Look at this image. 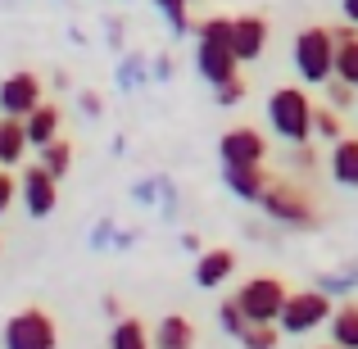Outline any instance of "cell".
Listing matches in <instances>:
<instances>
[{
	"label": "cell",
	"mask_w": 358,
	"mask_h": 349,
	"mask_svg": "<svg viewBox=\"0 0 358 349\" xmlns=\"http://www.w3.org/2000/svg\"><path fill=\"white\" fill-rule=\"evenodd\" d=\"M259 213L268 222H277L281 232H295V236L322 232V213H317L313 195H308L299 182H290V177H272L268 191L259 195Z\"/></svg>",
	"instance_id": "6da1fadb"
},
{
	"label": "cell",
	"mask_w": 358,
	"mask_h": 349,
	"mask_svg": "<svg viewBox=\"0 0 358 349\" xmlns=\"http://www.w3.org/2000/svg\"><path fill=\"white\" fill-rule=\"evenodd\" d=\"M313 100L304 87H277L268 96V127L272 136H281L286 145H304L313 141Z\"/></svg>",
	"instance_id": "7a4b0ae2"
},
{
	"label": "cell",
	"mask_w": 358,
	"mask_h": 349,
	"mask_svg": "<svg viewBox=\"0 0 358 349\" xmlns=\"http://www.w3.org/2000/svg\"><path fill=\"white\" fill-rule=\"evenodd\" d=\"M290 59H295V73H299L304 87H322V82L336 73V36H331V27H322V23L299 27L295 45H290Z\"/></svg>",
	"instance_id": "3957f363"
},
{
	"label": "cell",
	"mask_w": 358,
	"mask_h": 349,
	"mask_svg": "<svg viewBox=\"0 0 358 349\" xmlns=\"http://www.w3.org/2000/svg\"><path fill=\"white\" fill-rule=\"evenodd\" d=\"M331 313H336V304H331V295L327 290H290L286 295V304H281V318H277V327L295 341V336H308V332H317L322 322H331Z\"/></svg>",
	"instance_id": "277c9868"
},
{
	"label": "cell",
	"mask_w": 358,
	"mask_h": 349,
	"mask_svg": "<svg viewBox=\"0 0 358 349\" xmlns=\"http://www.w3.org/2000/svg\"><path fill=\"white\" fill-rule=\"evenodd\" d=\"M0 341H5L9 349H55L59 345V327H55V318L45 313L41 304H27V308H18V313L5 322Z\"/></svg>",
	"instance_id": "5b68a950"
},
{
	"label": "cell",
	"mask_w": 358,
	"mask_h": 349,
	"mask_svg": "<svg viewBox=\"0 0 358 349\" xmlns=\"http://www.w3.org/2000/svg\"><path fill=\"white\" fill-rule=\"evenodd\" d=\"M286 295H290V290H286V281H281V277L259 272V277H250V281L236 290V304L245 308V318H250V322H277Z\"/></svg>",
	"instance_id": "8992f818"
},
{
	"label": "cell",
	"mask_w": 358,
	"mask_h": 349,
	"mask_svg": "<svg viewBox=\"0 0 358 349\" xmlns=\"http://www.w3.org/2000/svg\"><path fill=\"white\" fill-rule=\"evenodd\" d=\"M18 200H23L27 218H50L55 209H59V177L50 173V168H41V159H36L32 168H23V177H18Z\"/></svg>",
	"instance_id": "52a82bcc"
},
{
	"label": "cell",
	"mask_w": 358,
	"mask_h": 349,
	"mask_svg": "<svg viewBox=\"0 0 358 349\" xmlns=\"http://www.w3.org/2000/svg\"><path fill=\"white\" fill-rule=\"evenodd\" d=\"M41 100H45V91H41V78H36V73L18 69V73H5V78H0V114L27 118Z\"/></svg>",
	"instance_id": "ba28073f"
},
{
	"label": "cell",
	"mask_w": 358,
	"mask_h": 349,
	"mask_svg": "<svg viewBox=\"0 0 358 349\" xmlns=\"http://www.w3.org/2000/svg\"><path fill=\"white\" fill-rule=\"evenodd\" d=\"M218 159L222 164H268V136L259 127H250V122H236V127L222 131Z\"/></svg>",
	"instance_id": "9c48e42d"
},
{
	"label": "cell",
	"mask_w": 358,
	"mask_h": 349,
	"mask_svg": "<svg viewBox=\"0 0 358 349\" xmlns=\"http://www.w3.org/2000/svg\"><path fill=\"white\" fill-rule=\"evenodd\" d=\"M195 73H200L209 87H218V82H227V78L241 73V59L227 41H195Z\"/></svg>",
	"instance_id": "30bf717a"
},
{
	"label": "cell",
	"mask_w": 358,
	"mask_h": 349,
	"mask_svg": "<svg viewBox=\"0 0 358 349\" xmlns=\"http://www.w3.org/2000/svg\"><path fill=\"white\" fill-rule=\"evenodd\" d=\"M268 18L263 14H236L231 18V50H236L241 64H254L263 50H268Z\"/></svg>",
	"instance_id": "8fae6325"
},
{
	"label": "cell",
	"mask_w": 358,
	"mask_h": 349,
	"mask_svg": "<svg viewBox=\"0 0 358 349\" xmlns=\"http://www.w3.org/2000/svg\"><path fill=\"white\" fill-rule=\"evenodd\" d=\"M268 182H272V173L263 164H222V186L245 204H259V195L268 191Z\"/></svg>",
	"instance_id": "7c38bea8"
},
{
	"label": "cell",
	"mask_w": 358,
	"mask_h": 349,
	"mask_svg": "<svg viewBox=\"0 0 358 349\" xmlns=\"http://www.w3.org/2000/svg\"><path fill=\"white\" fill-rule=\"evenodd\" d=\"M231 272H236V250H227V245L204 250L200 259H195V286H200V290H218Z\"/></svg>",
	"instance_id": "4fadbf2b"
},
{
	"label": "cell",
	"mask_w": 358,
	"mask_h": 349,
	"mask_svg": "<svg viewBox=\"0 0 358 349\" xmlns=\"http://www.w3.org/2000/svg\"><path fill=\"white\" fill-rule=\"evenodd\" d=\"M327 173H331L336 186L358 191V136H350V131H345V136L336 141L331 155H327Z\"/></svg>",
	"instance_id": "5bb4252c"
},
{
	"label": "cell",
	"mask_w": 358,
	"mask_h": 349,
	"mask_svg": "<svg viewBox=\"0 0 358 349\" xmlns=\"http://www.w3.org/2000/svg\"><path fill=\"white\" fill-rule=\"evenodd\" d=\"M27 150H32V141H27L23 118L0 114V168H18L27 159Z\"/></svg>",
	"instance_id": "9a60e30c"
},
{
	"label": "cell",
	"mask_w": 358,
	"mask_h": 349,
	"mask_svg": "<svg viewBox=\"0 0 358 349\" xmlns=\"http://www.w3.org/2000/svg\"><path fill=\"white\" fill-rule=\"evenodd\" d=\"M23 127H27V141H32V150L50 145V141L59 136V127H64V114H59V105H50V100H41V105H36L32 114L23 118Z\"/></svg>",
	"instance_id": "2e32d148"
},
{
	"label": "cell",
	"mask_w": 358,
	"mask_h": 349,
	"mask_svg": "<svg viewBox=\"0 0 358 349\" xmlns=\"http://www.w3.org/2000/svg\"><path fill=\"white\" fill-rule=\"evenodd\" d=\"M150 59L145 55H136V50H127L118 59V69H114V87L122 91V96H131V91H141V87H150Z\"/></svg>",
	"instance_id": "e0dca14e"
},
{
	"label": "cell",
	"mask_w": 358,
	"mask_h": 349,
	"mask_svg": "<svg viewBox=\"0 0 358 349\" xmlns=\"http://www.w3.org/2000/svg\"><path fill=\"white\" fill-rule=\"evenodd\" d=\"M155 345H159V349H186V345H195V327H191V318H186V313H168V318H159V327H155Z\"/></svg>",
	"instance_id": "ac0fdd59"
},
{
	"label": "cell",
	"mask_w": 358,
	"mask_h": 349,
	"mask_svg": "<svg viewBox=\"0 0 358 349\" xmlns=\"http://www.w3.org/2000/svg\"><path fill=\"white\" fill-rule=\"evenodd\" d=\"M109 345H114V349H145V345H155V332H150L141 318H114V327H109Z\"/></svg>",
	"instance_id": "d6986e66"
},
{
	"label": "cell",
	"mask_w": 358,
	"mask_h": 349,
	"mask_svg": "<svg viewBox=\"0 0 358 349\" xmlns=\"http://www.w3.org/2000/svg\"><path fill=\"white\" fill-rule=\"evenodd\" d=\"M331 345L358 349V299L336 304V313H331Z\"/></svg>",
	"instance_id": "ffe728a7"
},
{
	"label": "cell",
	"mask_w": 358,
	"mask_h": 349,
	"mask_svg": "<svg viewBox=\"0 0 358 349\" xmlns=\"http://www.w3.org/2000/svg\"><path fill=\"white\" fill-rule=\"evenodd\" d=\"M313 286H317V290H327L331 299L354 295V290H358V263H350V268H336V272H317Z\"/></svg>",
	"instance_id": "44dd1931"
},
{
	"label": "cell",
	"mask_w": 358,
	"mask_h": 349,
	"mask_svg": "<svg viewBox=\"0 0 358 349\" xmlns=\"http://www.w3.org/2000/svg\"><path fill=\"white\" fill-rule=\"evenodd\" d=\"M341 136H345V118H341V109H331V105L313 109V141H322V145H336Z\"/></svg>",
	"instance_id": "7402d4cb"
},
{
	"label": "cell",
	"mask_w": 358,
	"mask_h": 349,
	"mask_svg": "<svg viewBox=\"0 0 358 349\" xmlns=\"http://www.w3.org/2000/svg\"><path fill=\"white\" fill-rule=\"evenodd\" d=\"M36 155H41V168H50L55 177H69V168H73V145H69L64 136H55L50 145H41Z\"/></svg>",
	"instance_id": "603a6c76"
},
{
	"label": "cell",
	"mask_w": 358,
	"mask_h": 349,
	"mask_svg": "<svg viewBox=\"0 0 358 349\" xmlns=\"http://www.w3.org/2000/svg\"><path fill=\"white\" fill-rule=\"evenodd\" d=\"M213 318H218V332H222V336H231V341H241V336H245V327H250V318H245V308L236 304V295H231V299H222Z\"/></svg>",
	"instance_id": "cb8c5ba5"
},
{
	"label": "cell",
	"mask_w": 358,
	"mask_h": 349,
	"mask_svg": "<svg viewBox=\"0 0 358 349\" xmlns=\"http://www.w3.org/2000/svg\"><path fill=\"white\" fill-rule=\"evenodd\" d=\"M281 341H286V332H281L277 322H250V327H245V336H241L245 349H272V345H281Z\"/></svg>",
	"instance_id": "d4e9b609"
},
{
	"label": "cell",
	"mask_w": 358,
	"mask_h": 349,
	"mask_svg": "<svg viewBox=\"0 0 358 349\" xmlns=\"http://www.w3.org/2000/svg\"><path fill=\"white\" fill-rule=\"evenodd\" d=\"M186 5H191V0H155V9L168 18V32H173V36H186V32H195V23L186 18Z\"/></svg>",
	"instance_id": "484cf974"
},
{
	"label": "cell",
	"mask_w": 358,
	"mask_h": 349,
	"mask_svg": "<svg viewBox=\"0 0 358 349\" xmlns=\"http://www.w3.org/2000/svg\"><path fill=\"white\" fill-rule=\"evenodd\" d=\"M322 91H327V105H331V109H341V114L358 105V87H350V82H345V78H336V73L322 82Z\"/></svg>",
	"instance_id": "4316f807"
},
{
	"label": "cell",
	"mask_w": 358,
	"mask_h": 349,
	"mask_svg": "<svg viewBox=\"0 0 358 349\" xmlns=\"http://www.w3.org/2000/svg\"><path fill=\"white\" fill-rule=\"evenodd\" d=\"M336 78H345L350 87H358V36L336 45Z\"/></svg>",
	"instance_id": "83f0119b"
},
{
	"label": "cell",
	"mask_w": 358,
	"mask_h": 349,
	"mask_svg": "<svg viewBox=\"0 0 358 349\" xmlns=\"http://www.w3.org/2000/svg\"><path fill=\"white\" fill-rule=\"evenodd\" d=\"M195 41H227L231 45V18L227 14H209L195 23Z\"/></svg>",
	"instance_id": "f1b7e54d"
},
{
	"label": "cell",
	"mask_w": 358,
	"mask_h": 349,
	"mask_svg": "<svg viewBox=\"0 0 358 349\" xmlns=\"http://www.w3.org/2000/svg\"><path fill=\"white\" fill-rule=\"evenodd\" d=\"M155 209H159V218H164V222H177V209H182L177 182H173V177H164V173H159V204H155Z\"/></svg>",
	"instance_id": "f546056e"
},
{
	"label": "cell",
	"mask_w": 358,
	"mask_h": 349,
	"mask_svg": "<svg viewBox=\"0 0 358 349\" xmlns=\"http://www.w3.org/2000/svg\"><path fill=\"white\" fill-rule=\"evenodd\" d=\"M245 96H250V87H245V78H241V73H236V78H227V82H218V87H213V105H222V109L241 105Z\"/></svg>",
	"instance_id": "4dcf8cb0"
},
{
	"label": "cell",
	"mask_w": 358,
	"mask_h": 349,
	"mask_svg": "<svg viewBox=\"0 0 358 349\" xmlns=\"http://www.w3.org/2000/svg\"><path fill=\"white\" fill-rule=\"evenodd\" d=\"M114 236H118V222H114V213H105V218H96L87 245H91V250H114Z\"/></svg>",
	"instance_id": "1f68e13d"
},
{
	"label": "cell",
	"mask_w": 358,
	"mask_h": 349,
	"mask_svg": "<svg viewBox=\"0 0 358 349\" xmlns=\"http://www.w3.org/2000/svg\"><path fill=\"white\" fill-rule=\"evenodd\" d=\"M131 200L145 204V209H155V204H159V173H155V177H141V182H131Z\"/></svg>",
	"instance_id": "d6a6232c"
},
{
	"label": "cell",
	"mask_w": 358,
	"mask_h": 349,
	"mask_svg": "<svg viewBox=\"0 0 358 349\" xmlns=\"http://www.w3.org/2000/svg\"><path fill=\"white\" fill-rule=\"evenodd\" d=\"M14 200H18V177H14V168H0V218L9 213Z\"/></svg>",
	"instance_id": "836d02e7"
},
{
	"label": "cell",
	"mask_w": 358,
	"mask_h": 349,
	"mask_svg": "<svg viewBox=\"0 0 358 349\" xmlns=\"http://www.w3.org/2000/svg\"><path fill=\"white\" fill-rule=\"evenodd\" d=\"M290 168H299V173H313V168H317L313 141H304V145H290Z\"/></svg>",
	"instance_id": "e575fe53"
},
{
	"label": "cell",
	"mask_w": 358,
	"mask_h": 349,
	"mask_svg": "<svg viewBox=\"0 0 358 349\" xmlns=\"http://www.w3.org/2000/svg\"><path fill=\"white\" fill-rule=\"evenodd\" d=\"M78 109H82L87 118H100V114H105V100H100V91H82V96H78Z\"/></svg>",
	"instance_id": "d590c367"
},
{
	"label": "cell",
	"mask_w": 358,
	"mask_h": 349,
	"mask_svg": "<svg viewBox=\"0 0 358 349\" xmlns=\"http://www.w3.org/2000/svg\"><path fill=\"white\" fill-rule=\"evenodd\" d=\"M150 78H155V82H168V78H173V59H168V55H159V59L150 64Z\"/></svg>",
	"instance_id": "8d00e7d4"
},
{
	"label": "cell",
	"mask_w": 358,
	"mask_h": 349,
	"mask_svg": "<svg viewBox=\"0 0 358 349\" xmlns=\"http://www.w3.org/2000/svg\"><path fill=\"white\" fill-rule=\"evenodd\" d=\"M105 41H109V50H122V23H118V18L105 23Z\"/></svg>",
	"instance_id": "74e56055"
},
{
	"label": "cell",
	"mask_w": 358,
	"mask_h": 349,
	"mask_svg": "<svg viewBox=\"0 0 358 349\" xmlns=\"http://www.w3.org/2000/svg\"><path fill=\"white\" fill-rule=\"evenodd\" d=\"M131 245H136V232H127V227H118V236H114V250L118 254H127Z\"/></svg>",
	"instance_id": "f35d334b"
},
{
	"label": "cell",
	"mask_w": 358,
	"mask_h": 349,
	"mask_svg": "<svg viewBox=\"0 0 358 349\" xmlns=\"http://www.w3.org/2000/svg\"><path fill=\"white\" fill-rule=\"evenodd\" d=\"M182 250H186V254H200V236L186 232V236H182Z\"/></svg>",
	"instance_id": "ab89813d"
},
{
	"label": "cell",
	"mask_w": 358,
	"mask_h": 349,
	"mask_svg": "<svg viewBox=\"0 0 358 349\" xmlns=\"http://www.w3.org/2000/svg\"><path fill=\"white\" fill-rule=\"evenodd\" d=\"M341 14L350 18V23H358V0H341Z\"/></svg>",
	"instance_id": "60d3db41"
},
{
	"label": "cell",
	"mask_w": 358,
	"mask_h": 349,
	"mask_svg": "<svg viewBox=\"0 0 358 349\" xmlns=\"http://www.w3.org/2000/svg\"><path fill=\"white\" fill-rule=\"evenodd\" d=\"M105 313H109V318H122V304H118L114 295H105Z\"/></svg>",
	"instance_id": "b9f144b4"
},
{
	"label": "cell",
	"mask_w": 358,
	"mask_h": 349,
	"mask_svg": "<svg viewBox=\"0 0 358 349\" xmlns=\"http://www.w3.org/2000/svg\"><path fill=\"white\" fill-rule=\"evenodd\" d=\"M50 82H55V91H69V87H73V78H69V73H55Z\"/></svg>",
	"instance_id": "7bdbcfd3"
}]
</instances>
